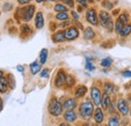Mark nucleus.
Listing matches in <instances>:
<instances>
[{
  "label": "nucleus",
  "instance_id": "nucleus-1",
  "mask_svg": "<svg viewBox=\"0 0 131 126\" xmlns=\"http://www.w3.org/2000/svg\"><path fill=\"white\" fill-rule=\"evenodd\" d=\"M94 103L93 101H91L90 99H85L83 102H81L80 106H79V114L81 116V118L84 120H88L90 119L93 114H94Z\"/></svg>",
  "mask_w": 131,
  "mask_h": 126
},
{
  "label": "nucleus",
  "instance_id": "nucleus-2",
  "mask_svg": "<svg viewBox=\"0 0 131 126\" xmlns=\"http://www.w3.org/2000/svg\"><path fill=\"white\" fill-rule=\"evenodd\" d=\"M99 23L102 27L106 28L109 32H112L114 30V21L112 19V15L106 11V10H101L99 12Z\"/></svg>",
  "mask_w": 131,
  "mask_h": 126
},
{
  "label": "nucleus",
  "instance_id": "nucleus-3",
  "mask_svg": "<svg viewBox=\"0 0 131 126\" xmlns=\"http://www.w3.org/2000/svg\"><path fill=\"white\" fill-rule=\"evenodd\" d=\"M48 111L49 113L53 116V117H59L63 114V111H64V107H63V104L57 99V98H51L49 100V105H48Z\"/></svg>",
  "mask_w": 131,
  "mask_h": 126
},
{
  "label": "nucleus",
  "instance_id": "nucleus-4",
  "mask_svg": "<svg viewBox=\"0 0 131 126\" xmlns=\"http://www.w3.org/2000/svg\"><path fill=\"white\" fill-rule=\"evenodd\" d=\"M21 13V19L25 22H28L32 19L33 15H34V12H35V6L34 5H28L21 8V9H18Z\"/></svg>",
  "mask_w": 131,
  "mask_h": 126
},
{
  "label": "nucleus",
  "instance_id": "nucleus-5",
  "mask_svg": "<svg viewBox=\"0 0 131 126\" xmlns=\"http://www.w3.org/2000/svg\"><path fill=\"white\" fill-rule=\"evenodd\" d=\"M116 109L122 116L126 117L129 114L130 106L128 105V102L124 98H119L116 102Z\"/></svg>",
  "mask_w": 131,
  "mask_h": 126
},
{
  "label": "nucleus",
  "instance_id": "nucleus-6",
  "mask_svg": "<svg viewBox=\"0 0 131 126\" xmlns=\"http://www.w3.org/2000/svg\"><path fill=\"white\" fill-rule=\"evenodd\" d=\"M86 20L92 25H98L99 17L95 8H89L86 12Z\"/></svg>",
  "mask_w": 131,
  "mask_h": 126
},
{
  "label": "nucleus",
  "instance_id": "nucleus-7",
  "mask_svg": "<svg viewBox=\"0 0 131 126\" xmlns=\"http://www.w3.org/2000/svg\"><path fill=\"white\" fill-rule=\"evenodd\" d=\"M91 99L94 103L95 106H100L101 105V98H102V92L100 90V88H98L97 86H93L91 88Z\"/></svg>",
  "mask_w": 131,
  "mask_h": 126
},
{
  "label": "nucleus",
  "instance_id": "nucleus-8",
  "mask_svg": "<svg viewBox=\"0 0 131 126\" xmlns=\"http://www.w3.org/2000/svg\"><path fill=\"white\" fill-rule=\"evenodd\" d=\"M80 35V32L77 26H69L65 30V36L66 39L68 40H74L78 38Z\"/></svg>",
  "mask_w": 131,
  "mask_h": 126
},
{
  "label": "nucleus",
  "instance_id": "nucleus-9",
  "mask_svg": "<svg viewBox=\"0 0 131 126\" xmlns=\"http://www.w3.org/2000/svg\"><path fill=\"white\" fill-rule=\"evenodd\" d=\"M66 82V73L63 69L59 70L56 76V80H54V86L57 88H62L65 86Z\"/></svg>",
  "mask_w": 131,
  "mask_h": 126
},
{
  "label": "nucleus",
  "instance_id": "nucleus-10",
  "mask_svg": "<svg viewBox=\"0 0 131 126\" xmlns=\"http://www.w3.org/2000/svg\"><path fill=\"white\" fill-rule=\"evenodd\" d=\"M93 118L95 120V122L97 124H101L103 121H104V118H105V115H104V110L100 107H97L95 110H94V114H93Z\"/></svg>",
  "mask_w": 131,
  "mask_h": 126
},
{
  "label": "nucleus",
  "instance_id": "nucleus-11",
  "mask_svg": "<svg viewBox=\"0 0 131 126\" xmlns=\"http://www.w3.org/2000/svg\"><path fill=\"white\" fill-rule=\"evenodd\" d=\"M62 104L65 110H74L77 107V100L76 98H67Z\"/></svg>",
  "mask_w": 131,
  "mask_h": 126
},
{
  "label": "nucleus",
  "instance_id": "nucleus-12",
  "mask_svg": "<svg viewBox=\"0 0 131 126\" xmlns=\"http://www.w3.org/2000/svg\"><path fill=\"white\" fill-rule=\"evenodd\" d=\"M63 116H64V119L67 122H69V123L75 122L78 119V115H77V113L74 110H66V112L64 113Z\"/></svg>",
  "mask_w": 131,
  "mask_h": 126
},
{
  "label": "nucleus",
  "instance_id": "nucleus-13",
  "mask_svg": "<svg viewBox=\"0 0 131 126\" xmlns=\"http://www.w3.org/2000/svg\"><path fill=\"white\" fill-rule=\"evenodd\" d=\"M110 102H111V97L110 95L107 94L106 92H103L102 94V98H101V107L104 111L108 110V107L110 105Z\"/></svg>",
  "mask_w": 131,
  "mask_h": 126
},
{
  "label": "nucleus",
  "instance_id": "nucleus-14",
  "mask_svg": "<svg viewBox=\"0 0 131 126\" xmlns=\"http://www.w3.org/2000/svg\"><path fill=\"white\" fill-rule=\"evenodd\" d=\"M34 24H35V27L37 29H41L43 27V25H45V18H43V14H42L41 11H38L35 14Z\"/></svg>",
  "mask_w": 131,
  "mask_h": 126
},
{
  "label": "nucleus",
  "instance_id": "nucleus-15",
  "mask_svg": "<svg viewBox=\"0 0 131 126\" xmlns=\"http://www.w3.org/2000/svg\"><path fill=\"white\" fill-rule=\"evenodd\" d=\"M87 92H88V88H87L86 86H84V85H79V86L75 89V92H74L75 98H76V99L83 98L85 95L87 94Z\"/></svg>",
  "mask_w": 131,
  "mask_h": 126
},
{
  "label": "nucleus",
  "instance_id": "nucleus-16",
  "mask_svg": "<svg viewBox=\"0 0 131 126\" xmlns=\"http://www.w3.org/2000/svg\"><path fill=\"white\" fill-rule=\"evenodd\" d=\"M51 39L53 43H63L66 40L65 30H58L51 35Z\"/></svg>",
  "mask_w": 131,
  "mask_h": 126
},
{
  "label": "nucleus",
  "instance_id": "nucleus-17",
  "mask_svg": "<svg viewBox=\"0 0 131 126\" xmlns=\"http://www.w3.org/2000/svg\"><path fill=\"white\" fill-rule=\"evenodd\" d=\"M108 125L109 126H118L120 125V115L119 112H115L113 114H111V116L109 117L108 120Z\"/></svg>",
  "mask_w": 131,
  "mask_h": 126
},
{
  "label": "nucleus",
  "instance_id": "nucleus-18",
  "mask_svg": "<svg viewBox=\"0 0 131 126\" xmlns=\"http://www.w3.org/2000/svg\"><path fill=\"white\" fill-rule=\"evenodd\" d=\"M83 36H84V38H85L86 40H91V39H93V38L96 36V33H95L94 29H93L92 27L88 26V27H86V28L84 29Z\"/></svg>",
  "mask_w": 131,
  "mask_h": 126
},
{
  "label": "nucleus",
  "instance_id": "nucleus-19",
  "mask_svg": "<svg viewBox=\"0 0 131 126\" xmlns=\"http://www.w3.org/2000/svg\"><path fill=\"white\" fill-rule=\"evenodd\" d=\"M131 33V22H128L126 24H124L122 30L120 32L119 36L122 37V38H125V37H128Z\"/></svg>",
  "mask_w": 131,
  "mask_h": 126
},
{
  "label": "nucleus",
  "instance_id": "nucleus-20",
  "mask_svg": "<svg viewBox=\"0 0 131 126\" xmlns=\"http://www.w3.org/2000/svg\"><path fill=\"white\" fill-rule=\"evenodd\" d=\"M41 69V64L40 62H37V61H34L33 63H31L29 65V70H30V73L31 75H36Z\"/></svg>",
  "mask_w": 131,
  "mask_h": 126
},
{
  "label": "nucleus",
  "instance_id": "nucleus-21",
  "mask_svg": "<svg viewBox=\"0 0 131 126\" xmlns=\"http://www.w3.org/2000/svg\"><path fill=\"white\" fill-rule=\"evenodd\" d=\"M103 90H104V92H106L107 94H109V95L114 94V92H115L114 84L111 83V82H106V83H104V85H103Z\"/></svg>",
  "mask_w": 131,
  "mask_h": 126
},
{
  "label": "nucleus",
  "instance_id": "nucleus-22",
  "mask_svg": "<svg viewBox=\"0 0 131 126\" xmlns=\"http://www.w3.org/2000/svg\"><path fill=\"white\" fill-rule=\"evenodd\" d=\"M76 84V79L73 75H70V74H66V82L65 85L68 88H72L74 87Z\"/></svg>",
  "mask_w": 131,
  "mask_h": 126
},
{
  "label": "nucleus",
  "instance_id": "nucleus-23",
  "mask_svg": "<svg viewBox=\"0 0 131 126\" xmlns=\"http://www.w3.org/2000/svg\"><path fill=\"white\" fill-rule=\"evenodd\" d=\"M8 88H9V86H8L7 80L2 77L0 79V93L1 94H5L8 91Z\"/></svg>",
  "mask_w": 131,
  "mask_h": 126
},
{
  "label": "nucleus",
  "instance_id": "nucleus-24",
  "mask_svg": "<svg viewBox=\"0 0 131 126\" xmlns=\"http://www.w3.org/2000/svg\"><path fill=\"white\" fill-rule=\"evenodd\" d=\"M117 18H119L124 24H126V23H128V22H130V15H129V13L127 12V10H124L122 13H120Z\"/></svg>",
  "mask_w": 131,
  "mask_h": 126
},
{
  "label": "nucleus",
  "instance_id": "nucleus-25",
  "mask_svg": "<svg viewBox=\"0 0 131 126\" xmlns=\"http://www.w3.org/2000/svg\"><path fill=\"white\" fill-rule=\"evenodd\" d=\"M53 10L56 12H68L69 11V8H68V6L65 5L64 3H57L53 6Z\"/></svg>",
  "mask_w": 131,
  "mask_h": 126
},
{
  "label": "nucleus",
  "instance_id": "nucleus-26",
  "mask_svg": "<svg viewBox=\"0 0 131 126\" xmlns=\"http://www.w3.org/2000/svg\"><path fill=\"white\" fill-rule=\"evenodd\" d=\"M48 56H49V50L47 48H42L40 54H39V62H40L41 65H45V64L47 63Z\"/></svg>",
  "mask_w": 131,
  "mask_h": 126
},
{
  "label": "nucleus",
  "instance_id": "nucleus-27",
  "mask_svg": "<svg viewBox=\"0 0 131 126\" xmlns=\"http://www.w3.org/2000/svg\"><path fill=\"white\" fill-rule=\"evenodd\" d=\"M123 26H124V23H123L119 18H117V19H116V21L114 22V30H115V32H116V34H117V35H119V34H120V32H121V30H122Z\"/></svg>",
  "mask_w": 131,
  "mask_h": 126
},
{
  "label": "nucleus",
  "instance_id": "nucleus-28",
  "mask_svg": "<svg viewBox=\"0 0 131 126\" xmlns=\"http://www.w3.org/2000/svg\"><path fill=\"white\" fill-rule=\"evenodd\" d=\"M69 18L70 16L68 14V12H57L56 19L59 21H66V20H69Z\"/></svg>",
  "mask_w": 131,
  "mask_h": 126
},
{
  "label": "nucleus",
  "instance_id": "nucleus-29",
  "mask_svg": "<svg viewBox=\"0 0 131 126\" xmlns=\"http://www.w3.org/2000/svg\"><path fill=\"white\" fill-rule=\"evenodd\" d=\"M20 30H21V34L26 35V36H28V35H29L31 32H32L31 26H29V25H27V24H23V25L21 26Z\"/></svg>",
  "mask_w": 131,
  "mask_h": 126
},
{
  "label": "nucleus",
  "instance_id": "nucleus-30",
  "mask_svg": "<svg viewBox=\"0 0 131 126\" xmlns=\"http://www.w3.org/2000/svg\"><path fill=\"white\" fill-rule=\"evenodd\" d=\"M6 80H7V83H8L9 88L14 89V88H15V79H14L13 75L8 74V75H7V78H6Z\"/></svg>",
  "mask_w": 131,
  "mask_h": 126
},
{
  "label": "nucleus",
  "instance_id": "nucleus-31",
  "mask_svg": "<svg viewBox=\"0 0 131 126\" xmlns=\"http://www.w3.org/2000/svg\"><path fill=\"white\" fill-rule=\"evenodd\" d=\"M102 6L107 10H113V8H114V4L110 0H103L102 1Z\"/></svg>",
  "mask_w": 131,
  "mask_h": 126
},
{
  "label": "nucleus",
  "instance_id": "nucleus-32",
  "mask_svg": "<svg viewBox=\"0 0 131 126\" xmlns=\"http://www.w3.org/2000/svg\"><path fill=\"white\" fill-rule=\"evenodd\" d=\"M101 66L103 67V68H108V67H110L112 64H113V60L111 59V58H105V59H103L102 61H101Z\"/></svg>",
  "mask_w": 131,
  "mask_h": 126
},
{
  "label": "nucleus",
  "instance_id": "nucleus-33",
  "mask_svg": "<svg viewBox=\"0 0 131 126\" xmlns=\"http://www.w3.org/2000/svg\"><path fill=\"white\" fill-rule=\"evenodd\" d=\"M108 112L110 113V114H113L116 112V102H115L114 100H111V102H110V105H109V107H108Z\"/></svg>",
  "mask_w": 131,
  "mask_h": 126
},
{
  "label": "nucleus",
  "instance_id": "nucleus-34",
  "mask_svg": "<svg viewBox=\"0 0 131 126\" xmlns=\"http://www.w3.org/2000/svg\"><path fill=\"white\" fill-rule=\"evenodd\" d=\"M86 70H88V71L95 70V66L92 64V61L90 59H86Z\"/></svg>",
  "mask_w": 131,
  "mask_h": 126
},
{
  "label": "nucleus",
  "instance_id": "nucleus-35",
  "mask_svg": "<svg viewBox=\"0 0 131 126\" xmlns=\"http://www.w3.org/2000/svg\"><path fill=\"white\" fill-rule=\"evenodd\" d=\"M62 3H64L65 5H67L68 7L74 8L75 7V1L74 0H60Z\"/></svg>",
  "mask_w": 131,
  "mask_h": 126
},
{
  "label": "nucleus",
  "instance_id": "nucleus-36",
  "mask_svg": "<svg viewBox=\"0 0 131 126\" xmlns=\"http://www.w3.org/2000/svg\"><path fill=\"white\" fill-rule=\"evenodd\" d=\"M49 69H43L40 73V77L41 78H49Z\"/></svg>",
  "mask_w": 131,
  "mask_h": 126
},
{
  "label": "nucleus",
  "instance_id": "nucleus-37",
  "mask_svg": "<svg viewBox=\"0 0 131 126\" xmlns=\"http://www.w3.org/2000/svg\"><path fill=\"white\" fill-rule=\"evenodd\" d=\"M76 1L78 2L79 5L83 6L84 8H87V7H88V1H87V0H76Z\"/></svg>",
  "mask_w": 131,
  "mask_h": 126
},
{
  "label": "nucleus",
  "instance_id": "nucleus-38",
  "mask_svg": "<svg viewBox=\"0 0 131 126\" xmlns=\"http://www.w3.org/2000/svg\"><path fill=\"white\" fill-rule=\"evenodd\" d=\"M121 76L124 77V78H131V71H129V70L123 71V72L121 73Z\"/></svg>",
  "mask_w": 131,
  "mask_h": 126
},
{
  "label": "nucleus",
  "instance_id": "nucleus-39",
  "mask_svg": "<svg viewBox=\"0 0 131 126\" xmlns=\"http://www.w3.org/2000/svg\"><path fill=\"white\" fill-rule=\"evenodd\" d=\"M72 16H73V18H74V20L75 21H79V19H80V15H79V13L78 12H76L75 10H72Z\"/></svg>",
  "mask_w": 131,
  "mask_h": 126
},
{
  "label": "nucleus",
  "instance_id": "nucleus-40",
  "mask_svg": "<svg viewBox=\"0 0 131 126\" xmlns=\"http://www.w3.org/2000/svg\"><path fill=\"white\" fill-rule=\"evenodd\" d=\"M70 25V21L69 20H66V21H63V23H61L60 25H59V27H61V28H66V27H68Z\"/></svg>",
  "mask_w": 131,
  "mask_h": 126
},
{
  "label": "nucleus",
  "instance_id": "nucleus-41",
  "mask_svg": "<svg viewBox=\"0 0 131 126\" xmlns=\"http://www.w3.org/2000/svg\"><path fill=\"white\" fill-rule=\"evenodd\" d=\"M17 2H18L20 5H27L28 3L31 2V0H17Z\"/></svg>",
  "mask_w": 131,
  "mask_h": 126
},
{
  "label": "nucleus",
  "instance_id": "nucleus-42",
  "mask_svg": "<svg viewBox=\"0 0 131 126\" xmlns=\"http://www.w3.org/2000/svg\"><path fill=\"white\" fill-rule=\"evenodd\" d=\"M119 13H120V9H115V10H113V12H112V14L114 16L119 15Z\"/></svg>",
  "mask_w": 131,
  "mask_h": 126
},
{
  "label": "nucleus",
  "instance_id": "nucleus-43",
  "mask_svg": "<svg viewBox=\"0 0 131 126\" xmlns=\"http://www.w3.org/2000/svg\"><path fill=\"white\" fill-rule=\"evenodd\" d=\"M17 71H18V72H20V73H23L24 69H23V67H22V66H18V67H17Z\"/></svg>",
  "mask_w": 131,
  "mask_h": 126
},
{
  "label": "nucleus",
  "instance_id": "nucleus-44",
  "mask_svg": "<svg viewBox=\"0 0 131 126\" xmlns=\"http://www.w3.org/2000/svg\"><path fill=\"white\" fill-rule=\"evenodd\" d=\"M3 109V100L1 99V97H0V111Z\"/></svg>",
  "mask_w": 131,
  "mask_h": 126
},
{
  "label": "nucleus",
  "instance_id": "nucleus-45",
  "mask_svg": "<svg viewBox=\"0 0 131 126\" xmlns=\"http://www.w3.org/2000/svg\"><path fill=\"white\" fill-rule=\"evenodd\" d=\"M37 3H41V2H46V0H35Z\"/></svg>",
  "mask_w": 131,
  "mask_h": 126
},
{
  "label": "nucleus",
  "instance_id": "nucleus-46",
  "mask_svg": "<svg viewBox=\"0 0 131 126\" xmlns=\"http://www.w3.org/2000/svg\"><path fill=\"white\" fill-rule=\"evenodd\" d=\"M60 125L61 126H67V125H69V124H68V123H66V122H64V123H61Z\"/></svg>",
  "mask_w": 131,
  "mask_h": 126
},
{
  "label": "nucleus",
  "instance_id": "nucleus-47",
  "mask_svg": "<svg viewBox=\"0 0 131 126\" xmlns=\"http://www.w3.org/2000/svg\"><path fill=\"white\" fill-rule=\"evenodd\" d=\"M87 1H88L89 3H91V4H93V3H94V0H87Z\"/></svg>",
  "mask_w": 131,
  "mask_h": 126
},
{
  "label": "nucleus",
  "instance_id": "nucleus-48",
  "mask_svg": "<svg viewBox=\"0 0 131 126\" xmlns=\"http://www.w3.org/2000/svg\"><path fill=\"white\" fill-rule=\"evenodd\" d=\"M2 76H3V72H2V71H0V79L2 78Z\"/></svg>",
  "mask_w": 131,
  "mask_h": 126
},
{
  "label": "nucleus",
  "instance_id": "nucleus-49",
  "mask_svg": "<svg viewBox=\"0 0 131 126\" xmlns=\"http://www.w3.org/2000/svg\"><path fill=\"white\" fill-rule=\"evenodd\" d=\"M129 115H130V117H131V106H130V109H129Z\"/></svg>",
  "mask_w": 131,
  "mask_h": 126
},
{
  "label": "nucleus",
  "instance_id": "nucleus-50",
  "mask_svg": "<svg viewBox=\"0 0 131 126\" xmlns=\"http://www.w3.org/2000/svg\"><path fill=\"white\" fill-rule=\"evenodd\" d=\"M50 1H53V0H46V2H50Z\"/></svg>",
  "mask_w": 131,
  "mask_h": 126
},
{
  "label": "nucleus",
  "instance_id": "nucleus-51",
  "mask_svg": "<svg viewBox=\"0 0 131 126\" xmlns=\"http://www.w3.org/2000/svg\"><path fill=\"white\" fill-rule=\"evenodd\" d=\"M97 1H100V0H97Z\"/></svg>",
  "mask_w": 131,
  "mask_h": 126
}]
</instances>
